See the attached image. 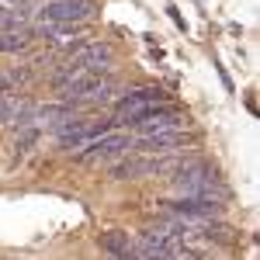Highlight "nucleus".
Listing matches in <instances>:
<instances>
[{"label":"nucleus","mask_w":260,"mask_h":260,"mask_svg":"<svg viewBox=\"0 0 260 260\" xmlns=\"http://www.w3.org/2000/svg\"><path fill=\"white\" fill-rule=\"evenodd\" d=\"M156 104H167V90H163V87H156V83L136 87V90H128V94L115 104V125H132L142 111H149V108H156Z\"/></svg>","instance_id":"7ed1b4c3"},{"label":"nucleus","mask_w":260,"mask_h":260,"mask_svg":"<svg viewBox=\"0 0 260 260\" xmlns=\"http://www.w3.org/2000/svg\"><path fill=\"white\" fill-rule=\"evenodd\" d=\"M14 24V7H7V4H0V31H7Z\"/></svg>","instance_id":"9b49d317"},{"label":"nucleus","mask_w":260,"mask_h":260,"mask_svg":"<svg viewBox=\"0 0 260 260\" xmlns=\"http://www.w3.org/2000/svg\"><path fill=\"white\" fill-rule=\"evenodd\" d=\"M98 14V0H49L39 11L42 24H87Z\"/></svg>","instance_id":"39448f33"},{"label":"nucleus","mask_w":260,"mask_h":260,"mask_svg":"<svg viewBox=\"0 0 260 260\" xmlns=\"http://www.w3.org/2000/svg\"><path fill=\"white\" fill-rule=\"evenodd\" d=\"M187 125H191L187 111H180L174 104H156V108L142 111L139 118L132 121V132H136V139H139V136H156V132H180V128H187Z\"/></svg>","instance_id":"f03ea898"},{"label":"nucleus","mask_w":260,"mask_h":260,"mask_svg":"<svg viewBox=\"0 0 260 260\" xmlns=\"http://www.w3.org/2000/svg\"><path fill=\"white\" fill-rule=\"evenodd\" d=\"M28 49V31H0V52H24Z\"/></svg>","instance_id":"1a4fd4ad"},{"label":"nucleus","mask_w":260,"mask_h":260,"mask_svg":"<svg viewBox=\"0 0 260 260\" xmlns=\"http://www.w3.org/2000/svg\"><path fill=\"white\" fill-rule=\"evenodd\" d=\"M198 139L194 132H156V136H139V139L132 142V153H149V156H156V153H170V149H180V146H191V142Z\"/></svg>","instance_id":"0eeeda50"},{"label":"nucleus","mask_w":260,"mask_h":260,"mask_svg":"<svg viewBox=\"0 0 260 260\" xmlns=\"http://www.w3.org/2000/svg\"><path fill=\"white\" fill-rule=\"evenodd\" d=\"M132 142H136L132 132H115V128H111V132H104V136H98V139L87 142L80 153H77V160H80V163L118 160V156H125V153H132Z\"/></svg>","instance_id":"20e7f679"},{"label":"nucleus","mask_w":260,"mask_h":260,"mask_svg":"<svg viewBox=\"0 0 260 260\" xmlns=\"http://www.w3.org/2000/svg\"><path fill=\"white\" fill-rule=\"evenodd\" d=\"M98 246H101V253H108V257H128L132 253V236L125 229H108V233L98 236Z\"/></svg>","instance_id":"6e6552de"},{"label":"nucleus","mask_w":260,"mask_h":260,"mask_svg":"<svg viewBox=\"0 0 260 260\" xmlns=\"http://www.w3.org/2000/svg\"><path fill=\"white\" fill-rule=\"evenodd\" d=\"M39 128H35V125H24V128H18V139H14V153H18V156H24V153H28V149H31V146H35V142H39Z\"/></svg>","instance_id":"9d476101"},{"label":"nucleus","mask_w":260,"mask_h":260,"mask_svg":"<svg viewBox=\"0 0 260 260\" xmlns=\"http://www.w3.org/2000/svg\"><path fill=\"white\" fill-rule=\"evenodd\" d=\"M170 184L177 191V198H219L225 201V184H222L219 170L201 160H191L187 167H180L177 174H170Z\"/></svg>","instance_id":"f257e3e1"},{"label":"nucleus","mask_w":260,"mask_h":260,"mask_svg":"<svg viewBox=\"0 0 260 260\" xmlns=\"http://www.w3.org/2000/svg\"><path fill=\"white\" fill-rule=\"evenodd\" d=\"M163 208L170 212V219L180 222H208V219H219L225 201L219 198H174V201H163Z\"/></svg>","instance_id":"423d86ee"}]
</instances>
